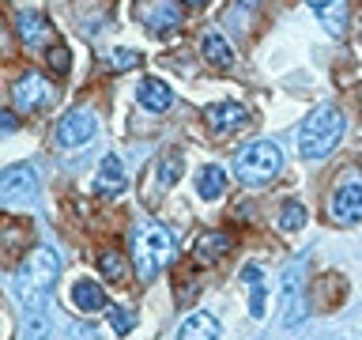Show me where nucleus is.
Instances as JSON below:
<instances>
[{
    "label": "nucleus",
    "instance_id": "nucleus-10",
    "mask_svg": "<svg viewBox=\"0 0 362 340\" xmlns=\"http://www.w3.org/2000/svg\"><path fill=\"white\" fill-rule=\"evenodd\" d=\"M204 121L211 125V132H234L242 125H249V110L242 102H215V106L204 110Z\"/></svg>",
    "mask_w": 362,
    "mask_h": 340
},
{
    "label": "nucleus",
    "instance_id": "nucleus-6",
    "mask_svg": "<svg viewBox=\"0 0 362 340\" xmlns=\"http://www.w3.org/2000/svg\"><path fill=\"white\" fill-rule=\"evenodd\" d=\"M136 19L151 34H158V38H170V34L181 30V4L177 0H140L136 4Z\"/></svg>",
    "mask_w": 362,
    "mask_h": 340
},
{
    "label": "nucleus",
    "instance_id": "nucleus-17",
    "mask_svg": "<svg viewBox=\"0 0 362 340\" xmlns=\"http://www.w3.org/2000/svg\"><path fill=\"white\" fill-rule=\"evenodd\" d=\"M72 302H76V310H83V314H98V310H106L110 299L95 280H79L72 288Z\"/></svg>",
    "mask_w": 362,
    "mask_h": 340
},
{
    "label": "nucleus",
    "instance_id": "nucleus-18",
    "mask_svg": "<svg viewBox=\"0 0 362 340\" xmlns=\"http://www.w3.org/2000/svg\"><path fill=\"white\" fill-rule=\"evenodd\" d=\"M197 193L204 200H219L223 193H226V170L219 163H208V166H200V174H197Z\"/></svg>",
    "mask_w": 362,
    "mask_h": 340
},
{
    "label": "nucleus",
    "instance_id": "nucleus-3",
    "mask_svg": "<svg viewBox=\"0 0 362 340\" xmlns=\"http://www.w3.org/2000/svg\"><path fill=\"white\" fill-rule=\"evenodd\" d=\"M174 254H177V246H174V238H170L166 227L144 223L140 231L132 234V261H136V272H140L144 280H155L158 272L174 261Z\"/></svg>",
    "mask_w": 362,
    "mask_h": 340
},
{
    "label": "nucleus",
    "instance_id": "nucleus-12",
    "mask_svg": "<svg viewBox=\"0 0 362 340\" xmlns=\"http://www.w3.org/2000/svg\"><path fill=\"white\" fill-rule=\"evenodd\" d=\"M11 98H16L19 110H38V106H45V98H49V84H45L38 72H27L16 87H11Z\"/></svg>",
    "mask_w": 362,
    "mask_h": 340
},
{
    "label": "nucleus",
    "instance_id": "nucleus-16",
    "mask_svg": "<svg viewBox=\"0 0 362 340\" xmlns=\"http://www.w3.org/2000/svg\"><path fill=\"white\" fill-rule=\"evenodd\" d=\"M200 53H204V61L215 64V68H230V64H234V50L226 45V38H223L219 30H204Z\"/></svg>",
    "mask_w": 362,
    "mask_h": 340
},
{
    "label": "nucleus",
    "instance_id": "nucleus-2",
    "mask_svg": "<svg viewBox=\"0 0 362 340\" xmlns=\"http://www.w3.org/2000/svg\"><path fill=\"white\" fill-rule=\"evenodd\" d=\"M339 140H344V113H339V106H332V102L317 106L298 129V152L305 159H325Z\"/></svg>",
    "mask_w": 362,
    "mask_h": 340
},
{
    "label": "nucleus",
    "instance_id": "nucleus-8",
    "mask_svg": "<svg viewBox=\"0 0 362 340\" xmlns=\"http://www.w3.org/2000/svg\"><path fill=\"white\" fill-rule=\"evenodd\" d=\"M332 220L336 223H358L362 220V178H344L332 193Z\"/></svg>",
    "mask_w": 362,
    "mask_h": 340
},
{
    "label": "nucleus",
    "instance_id": "nucleus-27",
    "mask_svg": "<svg viewBox=\"0 0 362 340\" xmlns=\"http://www.w3.org/2000/svg\"><path fill=\"white\" fill-rule=\"evenodd\" d=\"M110 322H113V329H117V333H129V329L136 325V317H132L129 310H110Z\"/></svg>",
    "mask_w": 362,
    "mask_h": 340
},
{
    "label": "nucleus",
    "instance_id": "nucleus-1",
    "mask_svg": "<svg viewBox=\"0 0 362 340\" xmlns=\"http://www.w3.org/2000/svg\"><path fill=\"white\" fill-rule=\"evenodd\" d=\"M57 276H61V257H57L49 246H34L16 272V291H19L23 306H27V310H45Z\"/></svg>",
    "mask_w": 362,
    "mask_h": 340
},
{
    "label": "nucleus",
    "instance_id": "nucleus-31",
    "mask_svg": "<svg viewBox=\"0 0 362 340\" xmlns=\"http://www.w3.org/2000/svg\"><path fill=\"white\" fill-rule=\"evenodd\" d=\"M181 4H189V8H204L208 0H181Z\"/></svg>",
    "mask_w": 362,
    "mask_h": 340
},
{
    "label": "nucleus",
    "instance_id": "nucleus-24",
    "mask_svg": "<svg viewBox=\"0 0 362 340\" xmlns=\"http://www.w3.org/2000/svg\"><path fill=\"white\" fill-rule=\"evenodd\" d=\"M305 220H310V215H305L302 200H287V204H283V212H279V227H283V231H302Z\"/></svg>",
    "mask_w": 362,
    "mask_h": 340
},
{
    "label": "nucleus",
    "instance_id": "nucleus-11",
    "mask_svg": "<svg viewBox=\"0 0 362 340\" xmlns=\"http://www.w3.org/2000/svg\"><path fill=\"white\" fill-rule=\"evenodd\" d=\"M310 11L321 19V27L332 34V38H344L347 34V0H305Z\"/></svg>",
    "mask_w": 362,
    "mask_h": 340
},
{
    "label": "nucleus",
    "instance_id": "nucleus-22",
    "mask_svg": "<svg viewBox=\"0 0 362 340\" xmlns=\"http://www.w3.org/2000/svg\"><path fill=\"white\" fill-rule=\"evenodd\" d=\"M181 170H185V155H181V152H166L163 163H158V181H163V186H177Z\"/></svg>",
    "mask_w": 362,
    "mask_h": 340
},
{
    "label": "nucleus",
    "instance_id": "nucleus-7",
    "mask_svg": "<svg viewBox=\"0 0 362 340\" xmlns=\"http://www.w3.org/2000/svg\"><path fill=\"white\" fill-rule=\"evenodd\" d=\"M95 132H98V118L87 106L68 110L64 118L57 121V144H61V147H83Z\"/></svg>",
    "mask_w": 362,
    "mask_h": 340
},
{
    "label": "nucleus",
    "instance_id": "nucleus-9",
    "mask_svg": "<svg viewBox=\"0 0 362 340\" xmlns=\"http://www.w3.org/2000/svg\"><path fill=\"white\" fill-rule=\"evenodd\" d=\"M302 317H305L302 272L298 265H287V272H283V325L294 329V325H302Z\"/></svg>",
    "mask_w": 362,
    "mask_h": 340
},
{
    "label": "nucleus",
    "instance_id": "nucleus-15",
    "mask_svg": "<svg viewBox=\"0 0 362 340\" xmlns=\"http://www.w3.org/2000/svg\"><path fill=\"white\" fill-rule=\"evenodd\" d=\"M219 322L211 314H189L177 329V340H219Z\"/></svg>",
    "mask_w": 362,
    "mask_h": 340
},
{
    "label": "nucleus",
    "instance_id": "nucleus-4",
    "mask_svg": "<svg viewBox=\"0 0 362 340\" xmlns=\"http://www.w3.org/2000/svg\"><path fill=\"white\" fill-rule=\"evenodd\" d=\"M234 170L245 186H264L283 170V152L276 140H253L234 155Z\"/></svg>",
    "mask_w": 362,
    "mask_h": 340
},
{
    "label": "nucleus",
    "instance_id": "nucleus-20",
    "mask_svg": "<svg viewBox=\"0 0 362 340\" xmlns=\"http://www.w3.org/2000/svg\"><path fill=\"white\" fill-rule=\"evenodd\" d=\"M234 242H230V234L226 231H208V234H200V242H197V261H215V257H223L226 249H230Z\"/></svg>",
    "mask_w": 362,
    "mask_h": 340
},
{
    "label": "nucleus",
    "instance_id": "nucleus-28",
    "mask_svg": "<svg viewBox=\"0 0 362 340\" xmlns=\"http://www.w3.org/2000/svg\"><path fill=\"white\" fill-rule=\"evenodd\" d=\"M264 310H268V306H264V291L253 283V295H249V314H253V317H264Z\"/></svg>",
    "mask_w": 362,
    "mask_h": 340
},
{
    "label": "nucleus",
    "instance_id": "nucleus-13",
    "mask_svg": "<svg viewBox=\"0 0 362 340\" xmlns=\"http://www.w3.org/2000/svg\"><path fill=\"white\" fill-rule=\"evenodd\" d=\"M124 163H121V155H106L102 159V166H98V174H95V189H98V197H117V193H124Z\"/></svg>",
    "mask_w": 362,
    "mask_h": 340
},
{
    "label": "nucleus",
    "instance_id": "nucleus-21",
    "mask_svg": "<svg viewBox=\"0 0 362 340\" xmlns=\"http://www.w3.org/2000/svg\"><path fill=\"white\" fill-rule=\"evenodd\" d=\"M49 314L45 310H27L23 314V340H49Z\"/></svg>",
    "mask_w": 362,
    "mask_h": 340
},
{
    "label": "nucleus",
    "instance_id": "nucleus-5",
    "mask_svg": "<svg viewBox=\"0 0 362 340\" xmlns=\"http://www.w3.org/2000/svg\"><path fill=\"white\" fill-rule=\"evenodd\" d=\"M34 197H38V170L30 163H16L0 174V200H4V208L30 204Z\"/></svg>",
    "mask_w": 362,
    "mask_h": 340
},
{
    "label": "nucleus",
    "instance_id": "nucleus-14",
    "mask_svg": "<svg viewBox=\"0 0 362 340\" xmlns=\"http://www.w3.org/2000/svg\"><path fill=\"white\" fill-rule=\"evenodd\" d=\"M136 98H140V106L151 110V113H166L170 106H174V91H170L163 79H155V76H147L144 84L136 87Z\"/></svg>",
    "mask_w": 362,
    "mask_h": 340
},
{
    "label": "nucleus",
    "instance_id": "nucleus-30",
    "mask_svg": "<svg viewBox=\"0 0 362 340\" xmlns=\"http://www.w3.org/2000/svg\"><path fill=\"white\" fill-rule=\"evenodd\" d=\"M0 121H4V132L16 129V113H0Z\"/></svg>",
    "mask_w": 362,
    "mask_h": 340
},
{
    "label": "nucleus",
    "instance_id": "nucleus-26",
    "mask_svg": "<svg viewBox=\"0 0 362 340\" xmlns=\"http://www.w3.org/2000/svg\"><path fill=\"white\" fill-rule=\"evenodd\" d=\"M49 68L57 76L68 72V45H49Z\"/></svg>",
    "mask_w": 362,
    "mask_h": 340
},
{
    "label": "nucleus",
    "instance_id": "nucleus-23",
    "mask_svg": "<svg viewBox=\"0 0 362 340\" xmlns=\"http://www.w3.org/2000/svg\"><path fill=\"white\" fill-rule=\"evenodd\" d=\"M98 272L106 276L110 283H121L124 280V257L117 249H106V254H98Z\"/></svg>",
    "mask_w": 362,
    "mask_h": 340
},
{
    "label": "nucleus",
    "instance_id": "nucleus-29",
    "mask_svg": "<svg viewBox=\"0 0 362 340\" xmlns=\"http://www.w3.org/2000/svg\"><path fill=\"white\" fill-rule=\"evenodd\" d=\"M242 276H245V283H260V268H257V265H249Z\"/></svg>",
    "mask_w": 362,
    "mask_h": 340
},
{
    "label": "nucleus",
    "instance_id": "nucleus-19",
    "mask_svg": "<svg viewBox=\"0 0 362 340\" xmlns=\"http://www.w3.org/2000/svg\"><path fill=\"white\" fill-rule=\"evenodd\" d=\"M16 27H19V38L27 45H42L45 42V30H49V23H45L38 11H19L16 16Z\"/></svg>",
    "mask_w": 362,
    "mask_h": 340
},
{
    "label": "nucleus",
    "instance_id": "nucleus-25",
    "mask_svg": "<svg viewBox=\"0 0 362 340\" xmlns=\"http://www.w3.org/2000/svg\"><path fill=\"white\" fill-rule=\"evenodd\" d=\"M110 64L117 68V72H129V68L140 64V53H136V50H113V61Z\"/></svg>",
    "mask_w": 362,
    "mask_h": 340
}]
</instances>
